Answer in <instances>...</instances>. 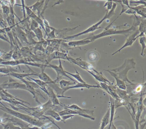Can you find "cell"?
<instances>
[{"instance_id":"1","label":"cell","mask_w":146,"mask_h":129,"mask_svg":"<svg viewBox=\"0 0 146 129\" xmlns=\"http://www.w3.org/2000/svg\"><path fill=\"white\" fill-rule=\"evenodd\" d=\"M1 109L5 112L6 113L13 115L21 120L35 126H38L42 128L46 123V121L38 119L33 116L25 114L20 112L16 111L14 109H11L6 106H1Z\"/></svg>"},{"instance_id":"2","label":"cell","mask_w":146,"mask_h":129,"mask_svg":"<svg viewBox=\"0 0 146 129\" xmlns=\"http://www.w3.org/2000/svg\"><path fill=\"white\" fill-rule=\"evenodd\" d=\"M140 22H136L135 24L134 22L132 27L128 29L125 30H117L113 29L105 28V30L99 34L94 35L92 37L88 38L87 39L90 40L91 42L95 41L96 39H100L102 37H106L110 35H123L127 36L129 34L131 33L132 31L135 29L136 27L140 24Z\"/></svg>"},{"instance_id":"3","label":"cell","mask_w":146,"mask_h":129,"mask_svg":"<svg viewBox=\"0 0 146 129\" xmlns=\"http://www.w3.org/2000/svg\"><path fill=\"white\" fill-rule=\"evenodd\" d=\"M135 64L133 59L126 60L120 67L110 70L115 73L118 78L125 82H127L129 84H134L127 78V73L130 69L135 68Z\"/></svg>"},{"instance_id":"4","label":"cell","mask_w":146,"mask_h":129,"mask_svg":"<svg viewBox=\"0 0 146 129\" xmlns=\"http://www.w3.org/2000/svg\"><path fill=\"white\" fill-rule=\"evenodd\" d=\"M116 7H117V4L115 3H113V5L112 8L111 10L109 12H106L105 16H104L103 18H102L101 20H100L99 22L96 23L95 24L92 25L91 27H90V28H88L87 29L84 30V31L81 32V33H79L72 35V36H67L66 37H65V38H64V40H66L73 39H74V38L79 37V36H81V35L86 34L88 33H92V32H94V31H96V30H97V29L101 28V27H99V26L102 23V22H103L105 20L108 19V18H110L113 15H116V13L114 12V11H115Z\"/></svg>"},{"instance_id":"5","label":"cell","mask_w":146,"mask_h":129,"mask_svg":"<svg viewBox=\"0 0 146 129\" xmlns=\"http://www.w3.org/2000/svg\"><path fill=\"white\" fill-rule=\"evenodd\" d=\"M5 65L10 67H16L20 65H25L26 66H31L33 67H37L41 69L42 70H45L47 67V65L46 64H40L36 63L31 62L27 61L25 58L18 60H10V61H4L0 63V65Z\"/></svg>"},{"instance_id":"6","label":"cell","mask_w":146,"mask_h":129,"mask_svg":"<svg viewBox=\"0 0 146 129\" xmlns=\"http://www.w3.org/2000/svg\"><path fill=\"white\" fill-rule=\"evenodd\" d=\"M59 65L58 66L52 64H48L47 65V67H50L53 69L56 72V73H57V79L55 80H54L55 83L56 84H58L59 81L61 80V78L63 76H65V77L69 78V79H70L72 81L76 82V81L75 79L71 78L67 74H66L65 70L64 69V68H63V66H62L61 60L59 59Z\"/></svg>"},{"instance_id":"7","label":"cell","mask_w":146,"mask_h":129,"mask_svg":"<svg viewBox=\"0 0 146 129\" xmlns=\"http://www.w3.org/2000/svg\"><path fill=\"white\" fill-rule=\"evenodd\" d=\"M0 87L4 90L16 89L23 90L27 91V88L25 84L15 81L12 79H10L8 82L0 84Z\"/></svg>"},{"instance_id":"8","label":"cell","mask_w":146,"mask_h":129,"mask_svg":"<svg viewBox=\"0 0 146 129\" xmlns=\"http://www.w3.org/2000/svg\"><path fill=\"white\" fill-rule=\"evenodd\" d=\"M69 57L71 62L73 63L76 65H78L80 67L82 68L84 70H88L90 71H94L96 74L100 73V72H98L95 69H94V67L92 64H90L85 61H83L81 58H77L74 59L70 57Z\"/></svg>"},{"instance_id":"9","label":"cell","mask_w":146,"mask_h":129,"mask_svg":"<svg viewBox=\"0 0 146 129\" xmlns=\"http://www.w3.org/2000/svg\"><path fill=\"white\" fill-rule=\"evenodd\" d=\"M54 59H63L70 62L67 56V53H64L60 51H55L47 56L45 61V64L47 65L50 64V63Z\"/></svg>"},{"instance_id":"10","label":"cell","mask_w":146,"mask_h":129,"mask_svg":"<svg viewBox=\"0 0 146 129\" xmlns=\"http://www.w3.org/2000/svg\"><path fill=\"white\" fill-rule=\"evenodd\" d=\"M16 36L21 44H25L30 45L27 39V35L24 30L19 25V23H17L15 27Z\"/></svg>"},{"instance_id":"11","label":"cell","mask_w":146,"mask_h":129,"mask_svg":"<svg viewBox=\"0 0 146 129\" xmlns=\"http://www.w3.org/2000/svg\"><path fill=\"white\" fill-rule=\"evenodd\" d=\"M47 90L48 92V97L49 99L52 102V104L54 107L55 106H61L63 107V105L62 103H60V102L59 101L58 98L57 97V95L55 94V92L54 91V90L51 87L48 85L46 87Z\"/></svg>"},{"instance_id":"12","label":"cell","mask_w":146,"mask_h":129,"mask_svg":"<svg viewBox=\"0 0 146 129\" xmlns=\"http://www.w3.org/2000/svg\"><path fill=\"white\" fill-rule=\"evenodd\" d=\"M63 107L75 110V111H77L81 113L87 114L91 116H94V111L93 110L82 108L76 104H72V105H69V106H65V105H64Z\"/></svg>"},{"instance_id":"13","label":"cell","mask_w":146,"mask_h":129,"mask_svg":"<svg viewBox=\"0 0 146 129\" xmlns=\"http://www.w3.org/2000/svg\"><path fill=\"white\" fill-rule=\"evenodd\" d=\"M45 2V1H37L34 5L29 6V7L35 13L37 12V16L40 17V15L43 9Z\"/></svg>"},{"instance_id":"14","label":"cell","mask_w":146,"mask_h":129,"mask_svg":"<svg viewBox=\"0 0 146 129\" xmlns=\"http://www.w3.org/2000/svg\"><path fill=\"white\" fill-rule=\"evenodd\" d=\"M31 71L34 73V76H36L39 78V79L41 80L44 82L48 83V84H54L55 83L54 81L52 80L50 77L44 72V70H42L41 73H36L34 72L31 69ZM56 84V83H55Z\"/></svg>"},{"instance_id":"15","label":"cell","mask_w":146,"mask_h":129,"mask_svg":"<svg viewBox=\"0 0 146 129\" xmlns=\"http://www.w3.org/2000/svg\"><path fill=\"white\" fill-rule=\"evenodd\" d=\"M91 88H101L100 85H90L86 83H81L78 82L77 83L72 86H70L68 87L64 90V92H65L66 91L68 90H70L72 89H77V88H87V89H89Z\"/></svg>"},{"instance_id":"16","label":"cell","mask_w":146,"mask_h":129,"mask_svg":"<svg viewBox=\"0 0 146 129\" xmlns=\"http://www.w3.org/2000/svg\"><path fill=\"white\" fill-rule=\"evenodd\" d=\"M33 75L34 76V73H17V72H11L7 75H0V77L9 76L18 79L19 80L24 79V78H27L29 76Z\"/></svg>"},{"instance_id":"17","label":"cell","mask_w":146,"mask_h":129,"mask_svg":"<svg viewBox=\"0 0 146 129\" xmlns=\"http://www.w3.org/2000/svg\"><path fill=\"white\" fill-rule=\"evenodd\" d=\"M143 109V98L142 97V94H141L140 99L137 103V111L136 114L135 118L134 119L135 122L139 123L140 119L142 113Z\"/></svg>"},{"instance_id":"18","label":"cell","mask_w":146,"mask_h":129,"mask_svg":"<svg viewBox=\"0 0 146 129\" xmlns=\"http://www.w3.org/2000/svg\"><path fill=\"white\" fill-rule=\"evenodd\" d=\"M47 42L48 46L54 48L57 51H60V47L61 43L65 40L62 39H56L52 40H46Z\"/></svg>"},{"instance_id":"19","label":"cell","mask_w":146,"mask_h":129,"mask_svg":"<svg viewBox=\"0 0 146 129\" xmlns=\"http://www.w3.org/2000/svg\"><path fill=\"white\" fill-rule=\"evenodd\" d=\"M107 72H108L109 73L111 74L113 77H114V79L116 80V86H117L118 88L119 89H121L122 90H126V86L125 85V82L123 81L122 80L118 78V77L116 75L115 73H113V72H112L110 70H105Z\"/></svg>"},{"instance_id":"20","label":"cell","mask_w":146,"mask_h":129,"mask_svg":"<svg viewBox=\"0 0 146 129\" xmlns=\"http://www.w3.org/2000/svg\"><path fill=\"white\" fill-rule=\"evenodd\" d=\"M29 78L32 81H34L35 83H36L39 87H40V89L43 91L48 96V92L47 90V86L48 85V83H46V82H44V81H42L41 80L39 79H33V78H31V77H27Z\"/></svg>"},{"instance_id":"21","label":"cell","mask_w":146,"mask_h":129,"mask_svg":"<svg viewBox=\"0 0 146 129\" xmlns=\"http://www.w3.org/2000/svg\"><path fill=\"white\" fill-rule=\"evenodd\" d=\"M90 43H91V41L86 38V39L81 40L69 41L67 45L70 47H75L81 46L85 45H88Z\"/></svg>"},{"instance_id":"22","label":"cell","mask_w":146,"mask_h":129,"mask_svg":"<svg viewBox=\"0 0 146 129\" xmlns=\"http://www.w3.org/2000/svg\"><path fill=\"white\" fill-rule=\"evenodd\" d=\"M110 118V109H108L106 113L103 116L101 121L100 127V129H104L109 124Z\"/></svg>"},{"instance_id":"23","label":"cell","mask_w":146,"mask_h":129,"mask_svg":"<svg viewBox=\"0 0 146 129\" xmlns=\"http://www.w3.org/2000/svg\"><path fill=\"white\" fill-rule=\"evenodd\" d=\"M22 28L24 30H25V32L26 33L27 39L30 45H35L36 44L37 41H36L35 40V38L36 36L34 32L31 30H29V29L24 28Z\"/></svg>"},{"instance_id":"24","label":"cell","mask_w":146,"mask_h":129,"mask_svg":"<svg viewBox=\"0 0 146 129\" xmlns=\"http://www.w3.org/2000/svg\"><path fill=\"white\" fill-rule=\"evenodd\" d=\"M44 115L45 116H50L53 118L54 119L58 121H62V119H61V116L58 113H57L56 111H54L52 108L49 109L48 110H47L45 113Z\"/></svg>"},{"instance_id":"25","label":"cell","mask_w":146,"mask_h":129,"mask_svg":"<svg viewBox=\"0 0 146 129\" xmlns=\"http://www.w3.org/2000/svg\"><path fill=\"white\" fill-rule=\"evenodd\" d=\"M129 8L132 9L134 10L136 13H137L138 15L141 16L143 17L146 18V6H143V5L138 6L137 7H130Z\"/></svg>"},{"instance_id":"26","label":"cell","mask_w":146,"mask_h":129,"mask_svg":"<svg viewBox=\"0 0 146 129\" xmlns=\"http://www.w3.org/2000/svg\"><path fill=\"white\" fill-rule=\"evenodd\" d=\"M76 84V82H73V81H69L65 80H60L58 82L60 88L63 90L64 92V90L68 87L74 85Z\"/></svg>"},{"instance_id":"27","label":"cell","mask_w":146,"mask_h":129,"mask_svg":"<svg viewBox=\"0 0 146 129\" xmlns=\"http://www.w3.org/2000/svg\"><path fill=\"white\" fill-rule=\"evenodd\" d=\"M146 19H145V20H142L139 24V29L138 30L140 34L137 36V38H138L139 37L145 36V33H146Z\"/></svg>"},{"instance_id":"28","label":"cell","mask_w":146,"mask_h":129,"mask_svg":"<svg viewBox=\"0 0 146 129\" xmlns=\"http://www.w3.org/2000/svg\"><path fill=\"white\" fill-rule=\"evenodd\" d=\"M116 92L120 99L124 101H128L129 96L127 94V92L124 90H121L119 88H116Z\"/></svg>"},{"instance_id":"29","label":"cell","mask_w":146,"mask_h":129,"mask_svg":"<svg viewBox=\"0 0 146 129\" xmlns=\"http://www.w3.org/2000/svg\"><path fill=\"white\" fill-rule=\"evenodd\" d=\"M43 41H40V42L37 41V43L35 45V46L33 47V52L35 55H36V52L37 51H40L45 53V49L43 47V45H42Z\"/></svg>"},{"instance_id":"30","label":"cell","mask_w":146,"mask_h":129,"mask_svg":"<svg viewBox=\"0 0 146 129\" xmlns=\"http://www.w3.org/2000/svg\"><path fill=\"white\" fill-rule=\"evenodd\" d=\"M1 5V10H2V14L5 19H6L8 16L10 15L11 12L10 5H3L0 3Z\"/></svg>"},{"instance_id":"31","label":"cell","mask_w":146,"mask_h":129,"mask_svg":"<svg viewBox=\"0 0 146 129\" xmlns=\"http://www.w3.org/2000/svg\"><path fill=\"white\" fill-rule=\"evenodd\" d=\"M108 88H109V93H110L109 95L111 96L112 98H114L115 100H118L120 99L116 92V90L117 87L113 86V85H108Z\"/></svg>"},{"instance_id":"32","label":"cell","mask_w":146,"mask_h":129,"mask_svg":"<svg viewBox=\"0 0 146 129\" xmlns=\"http://www.w3.org/2000/svg\"><path fill=\"white\" fill-rule=\"evenodd\" d=\"M75 69L76 71V74H72L71 73H69V72H67V71H65V72L67 75H71L73 78L76 79L79 83H86V82L82 79L80 74L78 72L77 70L76 69Z\"/></svg>"},{"instance_id":"33","label":"cell","mask_w":146,"mask_h":129,"mask_svg":"<svg viewBox=\"0 0 146 129\" xmlns=\"http://www.w3.org/2000/svg\"><path fill=\"white\" fill-rule=\"evenodd\" d=\"M36 37L37 38L39 42L45 40L44 37H43V34H42V31L41 29L40 28H37L36 29L33 31Z\"/></svg>"},{"instance_id":"34","label":"cell","mask_w":146,"mask_h":129,"mask_svg":"<svg viewBox=\"0 0 146 129\" xmlns=\"http://www.w3.org/2000/svg\"><path fill=\"white\" fill-rule=\"evenodd\" d=\"M11 72H18L17 70H16L11 67H0V73L4 74V75H7Z\"/></svg>"},{"instance_id":"35","label":"cell","mask_w":146,"mask_h":129,"mask_svg":"<svg viewBox=\"0 0 146 129\" xmlns=\"http://www.w3.org/2000/svg\"><path fill=\"white\" fill-rule=\"evenodd\" d=\"M1 124L3 126V129H22L19 126L15 125L10 122H7L6 123H3Z\"/></svg>"},{"instance_id":"36","label":"cell","mask_w":146,"mask_h":129,"mask_svg":"<svg viewBox=\"0 0 146 129\" xmlns=\"http://www.w3.org/2000/svg\"><path fill=\"white\" fill-rule=\"evenodd\" d=\"M137 38H135V39H134L132 40L131 41H126V42H125V44L123 46H122V47H121V48H120V49H119L118 50H117L116 51V52H114V53H113L112 54V56H113V55H115V54H116V53H118V52H120V51H121V50H123V49H124L125 48V47H127V46H131V45H132V44L134 43V42H135V41L137 39Z\"/></svg>"},{"instance_id":"37","label":"cell","mask_w":146,"mask_h":129,"mask_svg":"<svg viewBox=\"0 0 146 129\" xmlns=\"http://www.w3.org/2000/svg\"><path fill=\"white\" fill-rule=\"evenodd\" d=\"M139 43L142 46L141 52V55L142 56H144L143 52H144V50L146 49V38H145V36L140 37V39H139Z\"/></svg>"},{"instance_id":"38","label":"cell","mask_w":146,"mask_h":129,"mask_svg":"<svg viewBox=\"0 0 146 129\" xmlns=\"http://www.w3.org/2000/svg\"><path fill=\"white\" fill-rule=\"evenodd\" d=\"M14 51V48L12 49L9 52H5L3 54V56L1 58L2 59L5 61H10L12 59V56L13 53Z\"/></svg>"},{"instance_id":"39","label":"cell","mask_w":146,"mask_h":129,"mask_svg":"<svg viewBox=\"0 0 146 129\" xmlns=\"http://www.w3.org/2000/svg\"><path fill=\"white\" fill-rule=\"evenodd\" d=\"M8 27L6 21L3 16V14L0 12V27L1 29L5 28Z\"/></svg>"},{"instance_id":"40","label":"cell","mask_w":146,"mask_h":129,"mask_svg":"<svg viewBox=\"0 0 146 129\" xmlns=\"http://www.w3.org/2000/svg\"><path fill=\"white\" fill-rule=\"evenodd\" d=\"M0 39L4 41H6L9 43L10 45V41L9 37L7 35V33L6 32H2L0 33Z\"/></svg>"},{"instance_id":"41","label":"cell","mask_w":146,"mask_h":129,"mask_svg":"<svg viewBox=\"0 0 146 129\" xmlns=\"http://www.w3.org/2000/svg\"><path fill=\"white\" fill-rule=\"evenodd\" d=\"M55 29L54 28L53 29L51 30V31L48 33L46 35L47 37L46 40H52L54 39H57L56 35H55Z\"/></svg>"},{"instance_id":"42","label":"cell","mask_w":146,"mask_h":129,"mask_svg":"<svg viewBox=\"0 0 146 129\" xmlns=\"http://www.w3.org/2000/svg\"><path fill=\"white\" fill-rule=\"evenodd\" d=\"M38 28H39V25L37 23V22H36L35 20H33V19H31V22L30 24V30L33 31Z\"/></svg>"},{"instance_id":"43","label":"cell","mask_w":146,"mask_h":129,"mask_svg":"<svg viewBox=\"0 0 146 129\" xmlns=\"http://www.w3.org/2000/svg\"><path fill=\"white\" fill-rule=\"evenodd\" d=\"M113 5V2L112 1H107L105 3L104 5V7H107L106 12H109L112 8Z\"/></svg>"},{"instance_id":"44","label":"cell","mask_w":146,"mask_h":129,"mask_svg":"<svg viewBox=\"0 0 146 129\" xmlns=\"http://www.w3.org/2000/svg\"><path fill=\"white\" fill-rule=\"evenodd\" d=\"M100 86L101 88L103 89V90L106 92L108 94H110L109 93V88H108V84H106V83H102V82H100Z\"/></svg>"},{"instance_id":"45","label":"cell","mask_w":146,"mask_h":129,"mask_svg":"<svg viewBox=\"0 0 146 129\" xmlns=\"http://www.w3.org/2000/svg\"><path fill=\"white\" fill-rule=\"evenodd\" d=\"M75 116L76 115H66L61 116V119H62V122H64V123H65L66 120L73 118V117Z\"/></svg>"},{"instance_id":"46","label":"cell","mask_w":146,"mask_h":129,"mask_svg":"<svg viewBox=\"0 0 146 129\" xmlns=\"http://www.w3.org/2000/svg\"><path fill=\"white\" fill-rule=\"evenodd\" d=\"M131 3H134V4H141L143 5L146 6V1H130Z\"/></svg>"},{"instance_id":"47","label":"cell","mask_w":146,"mask_h":129,"mask_svg":"<svg viewBox=\"0 0 146 129\" xmlns=\"http://www.w3.org/2000/svg\"><path fill=\"white\" fill-rule=\"evenodd\" d=\"M125 12L126 14H133L134 15H135L136 13V12L134 10H133L132 9H130V8H128Z\"/></svg>"},{"instance_id":"48","label":"cell","mask_w":146,"mask_h":129,"mask_svg":"<svg viewBox=\"0 0 146 129\" xmlns=\"http://www.w3.org/2000/svg\"><path fill=\"white\" fill-rule=\"evenodd\" d=\"M110 129H117V127H116L115 125H114V124L113 123L112 124L111 126V128Z\"/></svg>"},{"instance_id":"49","label":"cell","mask_w":146,"mask_h":129,"mask_svg":"<svg viewBox=\"0 0 146 129\" xmlns=\"http://www.w3.org/2000/svg\"><path fill=\"white\" fill-rule=\"evenodd\" d=\"M3 101L2 100V98H1V97L0 96V104H1V105H2V106H5V105H4V103L2 102V101Z\"/></svg>"},{"instance_id":"50","label":"cell","mask_w":146,"mask_h":129,"mask_svg":"<svg viewBox=\"0 0 146 129\" xmlns=\"http://www.w3.org/2000/svg\"><path fill=\"white\" fill-rule=\"evenodd\" d=\"M4 61H4L3 59H2L1 58H0V63H1V62H4Z\"/></svg>"},{"instance_id":"51","label":"cell","mask_w":146,"mask_h":129,"mask_svg":"<svg viewBox=\"0 0 146 129\" xmlns=\"http://www.w3.org/2000/svg\"><path fill=\"white\" fill-rule=\"evenodd\" d=\"M29 127H30V126H29ZM29 127H27V128H24V129H30L29 128Z\"/></svg>"},{"instance_id":"52","label":"cell","mask_w":146,"mask_h":129,"mask_svg":"<svg viewBox=\"0 0 146 129\" xmlns=\"http://www.w3.org/2000/svg\"><path fill=\"white\" fill-rule=\"evenodd\" d=\"M0 51L3 52V51H4L2 50H1V49H0Z\"/></svg>"},{"instance_id":"53","label":"cell","mask_w":146,"mask_h":129,"mask_svg":"<svg viewBox=\"0 0 146 129\" xmlns=\"http://www.w3.org/2000/svg\"><path fill=\"white\" fill-rule=\"evenodd\" d=\"M50 129V128H48V129Z\"/></svg>"}]
</instances>
